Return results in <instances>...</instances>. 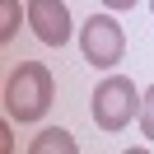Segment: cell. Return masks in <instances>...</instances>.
<instances>
[{
	"label": "cell",
	"instance_id": "obj_5",
	"mask_svg": "<svg viewBox=\"0 0 154 154\" xmlns=\"http://www.w3.org/2000/svg\"><path fill=\"white\" fill-rule=\"evenodd\" d=\"M51 149H56V154H75V135L61 131V126H51V131H42L38 140L28 145V154H51Z\"/></svg>",
	"mask_w": 154,
	"mask_h": 154
},
{
	"label": "cell",
	"instance_id": "obj_4",
	"mask_svg": "<svg viewBox=\"0 0 154 154\" xmlns=\"http://www.w3.org/2000/svg\"><path fill=\"white\" fill-rule=\"evenodd\" d=\"M28 23H33V38L47 42V47H66L70 33H75V19H70L66 0H28Z\"/></svg>",
	"mask_w": 154,
	"mask_h": 154
},
{
	"label": "cell",
	"instance_id": "obj_1",
	"mask_svg": "<svg viewBox=\"0 0 154 154\" xmlns=\"http://www.w3.org/2000/svg\"><path fill=\"white\" fill-rule=\"evenodd\" d=\"M56 98V84H51V70L42 61H19L5 79V112L14 122H42Z\"/></svg>",
	"mask_w": 154,
	"mask_h": 154
},
{
	"label": "cell",
	"instance_id": "obj_8",
	"mask_svg": "<svg viewBox=\"0 0 154 154\" xmlns=\"http://www.w3.org/2000/svg\"><path fill=\"white\" fill-rule=\"evenodd\" d=\"M103 10H112V14H122V10H135V0H103Z\"/></svg>",
	"mask_w": 154,
	"mask_h": 154
},
{
	"label": "cell",
	"instance_id": "obj_3",
	"mask_svg": "<svg viewBox=\"0 0 154 154\" xmlns=\"http://www.w3.org/2000/svg\"><path fill=\"white\" fill-rule=\"evenodd\" d=\"M79 51H84V61L98 66V70H112L117 61L126 56V28L112 19V10L107 14H89V19L79 23Z\"/></svg>",
	"mask_w": 154,
	"mask_h": 154
},
{
	"label": "cell",
	"instance_id": "obj_7",
	"mask_svg": "<svg viewBox=\"0 0 154 154\" xmlns=\"http://www.w3.org/2000/svg\"><path fill=\"white\" fill-rule=\"evenodd\" d=\"M135 122H140V135L154 145V84L145 89V98H140V117H135Z\"/></svg>",
	"mask_w": 154,
	"mask_h": 154
},
{
	"label": "cell",
	"instance_id": "obj_2",
	"mask_svg": "<svg viewBox=\"0 0 154 154\" xmlns=\"http://www.w3.org/2000/svg\"><path fill=\"white\" fill-rule=\"evenodd\" d=\"M140 98L145 94L126 75H107L103 84L94 89V98H89V117H94L98 131H126L131 117H140Z\"/></svg>",
	"mask_w": 154,
	"mask_h": 154
},
{
	"label": "cell",
	"instance_id": "obj_9",
	"mask_svg": "<svg viewBox=\"0 0 154 154\" xmlns=\"http://www.w3.org/2000/svg\"><path fill=\"white\" fill-rule=\"evenodd\" d=\"M149 14H154V0H149Z\"/></svg>",
	"mask_w": 154,
	"mask_h": 154
},
{
	"label": "cell",
	"instance_id": "obj_6",
	"mask_svg": "<svg viewBox=\"0 0 154 154\" xmlns=\"http://www.w3.org/2000/svg\"><path fill=\"white\" fill-rule=\"evenodd\" d=\"M19 33V0H0V42H14Z\"/></svg>",
	"mask_w": 154,
	"mask_h": 154
}]
</instances>
